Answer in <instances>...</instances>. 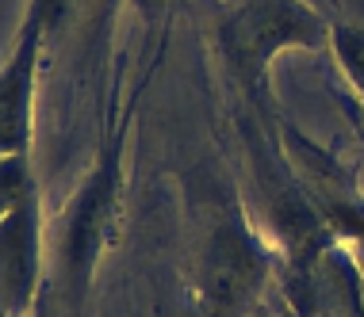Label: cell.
<instances>
[{
    "mask_svg": "<svg viewBox=\"0 0 364 317\" xmlns=\"http://www.w3.org/2000/svg\"><path fill=\"white\" fill-rule=\"evenodd\" d=\"M43 272V230L27 157L0 161V313L31 317Z\"/></svg>",
    "mask_w": 364,
    "mask_h": 317,
    "instance_id": "6da1fadb",
    "label": "cell"
},
{
    "mask_svg": "<svg viewBox=\"0 0 364 317\" xmlns=\"http://www.w3.org/2000/svg\"><path fill=\"white\" fill-rule=\"evenodd\" d=\"M115 218H119V150H112L96 165V172L88 176V184L81 187L70 211L62 260L73 294H81L92 279V267L100 264L107 241L115 233Z\"/></svg>",
    "mask_w": 364,
    "mask_h": 317,
    "instance_id": "3957f363",
    "label": "cell"
},
{
    "mask_svg": "<svg viewBox=\"0 0 364 317\" xmlns=\"http://www.w3.org/2000/svg\"><path fill=\"white\" fill-rule=\"evenodd\" d=\"M322 19L303 0H242L223 23V50L245 84L288 46H318Z\"/></svg>",
    "mask_w": 364,
    "mask_h": 317,
    "instance_id": "7a4b0ae2",
    "label": "cell"
},
{
    "mask_svg": "<svg viewBox=\"0 0 364 317\" xmlns=\"http://www.w3.org/2000/svg\"><path fill=\"white\" fill-rule=\"evenodd\" d=\"M264 275H269V260L261 245L238 222H223L203 252V317H245Z\"/></svg>",
    "mask_w": 364,
    "mask_h": 317,
    "instance_id": "277c9868",
    "label": "cell"
},
{
    "mask_svg": "<svg viewBox=\"0 0 364 317\" xmlns=\"http://www.w3.org/2000/svg\"><path fill=\"white\" fill-rule=\"evenodd\" d=\"M333 43H338L341 57H346L353 81L364 88V31H357V27H338V31H333Z\"/></svg>",
    "mask_w": 364,
    "mask_h": 317,
    "instance_id": "8992f818",
    "label": "cell"
},
{
    "mask_svg": "<svg viewBox=\"0 0 364 317\" xmlns=\"http://www.w3.org/2000/svg\"><path fill=\"white\" fill-rule=\"evenodd\" d=\"M38 35H43V12L31 8L16 50L0 69V161L4 157H27L31 138V96H35V57Z\"/></svg>",
    "mask_w": 364,
    "mask_h": 317,
    "instance_id": "5b68a950",
    "label": "cell"
}]
</instances>
